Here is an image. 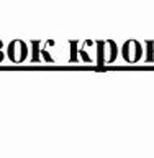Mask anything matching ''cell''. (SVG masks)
<instances>
[{
  "mask_svg": "<svg viewBox=\"0 0 154 158\" xmlns=\"http://www.w3.org/2000/svg\"><path fill=\"white\" fill-rule=\"evenodd\" d=\"M8 58L12 59L13 63H23L25 59L28 58V46L23 40H13L12 43L8 44Z\"/></svg>",
  "mask_w": 154,
  "mask_h": 158,
  "instance_id": "cell-1",
  "label": "cell"
},
{
  "mask_svg": "<svg viewBox=\"0 0 154 158\" xmlns=\"http://www.w3.org/2000/svg\"><path fill=\"white\" fill-rule=\"evenodd\" d=\"M123 58H125L126 63H138L143 56V46L136 40H128V41L123 44Z\"/></svg>",
  "mask_w": 154,
  "mask_h": 158,
  "instance_id": "cell-2",
  "label": "cell"
},
{
  "mask_svg": "<svg viewBox=\"0 0 154 158\" xmlns=\"http://www.w3.org/2000/svg\"><path fill=\"white\" fill-rule=\"evenodd\" d=\"M102 53H103V63H113L118 56V46L113 40L102 41Z\"/></svg>",
  "mask_w": 154,
  "mask_h": 158,
  "instance_id": "cell-3",
  "label": "cell"
},
{
  "mask_svg": "<svg viewBox=\"0 0 154 158\" xmlns=\"http://www.w3.org/2000/svg\"><path fill=\"white\" fill-rule=\"evenodd\" d=\"M31 46H33V56H31V61L36 63L39 61V41H31Z\"/></svg>",
  "mask_w": 154,
  "mask_h": 158,
  "instance_id": "cell-4",
  "label": "cell"
},
{
  "mask_svg": "<svg viewBox=\"0 0 154 158\" xmlns=\"http://www.w3.org/2000/svg\"><path fill=\"white\" fill-rule=\"evenodd\" d=\"M146 46H148V58L146 61H154V41H146Z\"/></svg>",
  "mask_w": 154,
  "mask_h": 158,
  "instance_id": "cell-5",
  "label": "cell"
},
{
  "mask_svg": "<svg viewBox=\"0 0 154 158\" xmlns=\"http://www.w3.org/2000/svg\"><path fill=\"white\" fill-rule=\"evenodd\" d=\"M76 46H77V43H76V41H71V63H76V61H77Z\"/></svg>",
  "mask_w": 154,
  "mask_h": 158,
  "instance_id": "cell-6",
  "label": "cell"
}]
</instances>
